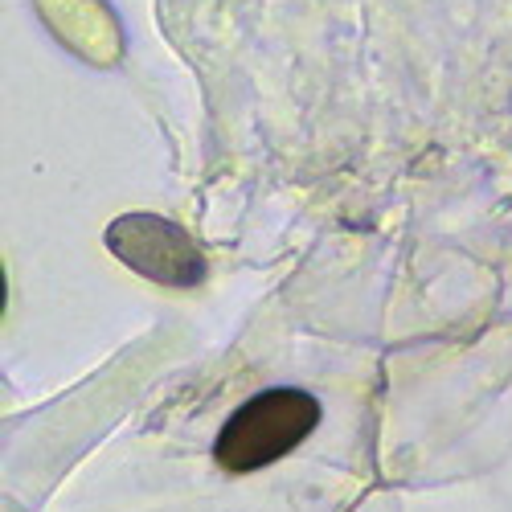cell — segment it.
I'll use <instances>...</instances> for the list:
<instances>
[{"label": "cell", "instance_id": "6da1fadb", "mask_svg": "<svg viewBox=\"0 0 512 512\" xmlns=\"http://www.w3.org/2000/svg\"><path fill=\"white\" fill-rule=\"evenodd\" d=\"M320 426V402L308 390L279 386L246 398L213 439V459L230 476H250L259 467L291 455Z\"/></svg>", "mask_w": 512, "mask_h": 512}, {"label": "cell", "instance_id": "7a4b0ae2", "mask_svg": "<svg viewBox=\"0 0 512 512\" xmlns=\"http://www.w3.org/2000/svg\"><path fill=\"white\" fill-rule=\"evenodd\" d=\"M107 250L136 275L164 287H197L209 271L193 234L160 213H123L107 226Z\"/></svg>", "mask_w": 512, "mask_h": 512}]
</instances>
